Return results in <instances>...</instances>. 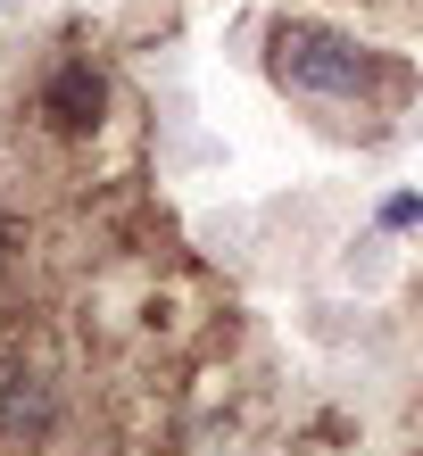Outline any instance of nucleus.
I'll use <instances>...</instances> for the list:
<instances>
[{"mask_svg": "<svg viewBox=\"0 0 423 456\" xmlns=\"http://www.w3.org/2000/svg\"><path fill=\"white\" fill-rule=\"evenodd\" d=\"M266 75L290 100H357L365 75H374V50L324 17H282L266 34Z\"/></svg>", "mask_w": 423, "mask_h": 456, "instance_id": "obj_1", "label": "nucleus"}, {"mask_svg": "<svg viewBox=\"0 0 423 456\" xmlns=\"http://www.w3.org/2000/svg\"><path fill=\"white\" fill-rule=\"evenodd\" d=\"M100 109H109V84H100L92 59L50 67V84H42V117H50V133H92Z\"/></svg>", "mask_w": 423, "mask_h": 456, "instance_id": "obj_3", "label": "nucleus"}, {"mask_svg": "<svg viewBox=\"0 0 423 456\" xmlns=\"http://www.w3.org/2000/svg\"><path fill=\"white\" fill-rule=\"evenodd\" d=\"M50 382L34 365H0V448H42L50 440Z\"/></svg>", "mask_w": 423, "mask_h": 456, "instance_id": "obj_2", "label": "nucleus"}, {"mask_svg": "<svg viewBox=\"0 0 423 456\" xmlns=\"http://www.w3.org/2000/svg\"><path fill=\"white\" fill-rule=\"evenodd\" d=\"M374 232H390V240H399V232H423V191H382L374 200Z\"/></svg>", "mask_w": 423, "mask_h": 456, "instance_id": "obj_4", "label": "nucleus"}]
</instances>
